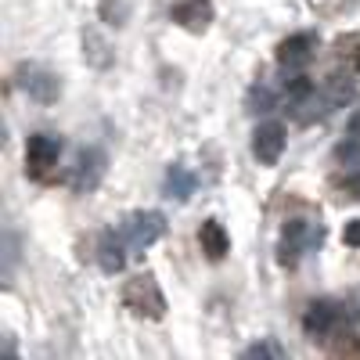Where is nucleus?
<instances>
[{"instance_id": "1", "label": "nucleus", "mask_w": 360, "mask_h": 360, "mask_svg": "<svg viewBox=\"0 0 360 360\" xmlns=\"http://www.w3.org/2000/svg\"><path fill=\"white\" fill-rule=\"evenodd\" d=\"M123 307L134 314V317H144V321H162L166 317V295L155 281V274H137L123 285Z\"/></svg>"}, {"instance_id": "2", "label": "nucleus", "mask_w": 360, "mask_h": 360, "mask_svg": "<svg viewBox=\"0 0 360 360\" xmlns=\"http://www.w3.org/2000/svg\"><path fill=\"white\" fill-rule=\"evenodd\" d=\"M321 224H310V220H288L281 227V238H278V263L281 266H299V259H303L310 249L321 245Z\"/></svg>"}, {"instance_id": "3", "label": "nucleus", "mask_w": 360, "mask_h": 360, "mask_svg": "<svg viewBox=\"0 0 360 360\" xmlns=\"http://www.w3.org/2000/svg\"><path fill=\"white\" fill-rule=\"evenodd\" d=\"M342 324H346V307L339 299H314L303 314V332L317 342H328L332 335H339Z\"/></svg>"}, {"instance_id": "4", "label": "nucleus", "mask_w": 360, "mask_h": 360, "mask_svg": "<svg viewBox=\"0 0 360 360\" xmlns=\"http://www.w3.org/2000/svg\"><path fill=\"white\" fill-rule=\"evenodd\" d=\"M15 83H18V90L25 98H33L37 105H54L58 98H62V79H58L51 69H44V65H18L15 69Z\"/></svg>"}, {"instance_id": "5", "label": "nucleus", "mask_w": 360, "mask_h": 360, "mask_svg": "<svg viewBox=\"0 0 360 360\" xmlns=\"http://www.w3.org/2000/svg\"><path fill=\"white\" fill-rule=\"evenodd\" d=\"M166 234V217L155 213V209H141V213H130L123 224V238L130 249H152L159 238Z\"/></svg>"}, {"instance_id": "6", "label": "nucleus", "mask_w": 360, "mask_h": 360, "mask_svg": "<svg viewBox=\"0 0 360 360\" xmlns=\"http://www.w3.org/2000/svg\"><path fill=\"white\" fill-rule=\"evenodd\" d=\"M105 173H108V155L101 152V148H83L79 159H76V169L69 176V184H72L76 195H90V191L101 188Z\"/></svg>"}, {"instance_id": "7", "label": "nucleus", "mask_w": 360, "mask_h": 360, "mask_svg": "<svg viewBox=\"0 0 360 360\" xmlns=\"http://www.w3.org/2000/svg\"><path fill=\"white\" fill-rule=\"evenodd\" d=\"M58 159H62V141H58V137H51V134H33V137L25 141V173H29V176L44 180V176L58 166Z\"/></svg>"}, {"instance_id": "8", "label": "nucleus", "mask_w": 360, "mask_h": 360, "mask_svg": "<svg viewBox=\"0 0 360 360\" xmlns=\"http://www.w3.org/2000/svg\"><path fill=\"white\" fill-rule=\"evenodd\" d=\"M285 144H288V130L274 119H266L252 130V155L259 166H278L281 155H285Z\"/></svg>"}, {"instance_id": "9", "label": "nucleus", "mask_w": 360, "mask_h": 360, "mask_svg": "<svg viewBox=\"0 0 360 360\" xmlns=\"http://www.w3.org/2000/svg\"><path fill=\"white\" fill-rule=\"evenodd\" d=\"M169 18L184 29V33L202 37V33H209V25H213L217 8H213V0H173Z\"/></svg>"}, {"instance_id": "10", "label": "nucleus", "mask_w": 360, "mask_h": 360, "mask_svg": "<svg viewBox=\"0 0 360 360\" xmlns=\"http://www.w3.org/2000/svg\"><path fill=\"white\" fill-rule=\"evenodd\" d=\"M317 54V33H292L278 44V65L285 72H303Z\"/></svg>"}, {"instance_id": "11", "label": "nucleus", "mask_w": 360, "mask_h": 360, "mask_svg": "<svg viewBox=\"0 0 360 360\" xmlns=\"http://www.w3.org/2000/svg\"><path fill=\"white\" fill-rule=\"evenodd\" d=\"M127 238L123 231H115V227H105L101 238H98V263L105 274H119V270L127 266Z\"/></svg>"}, {"instance_id": "12", "label": "nucleus", "mask_w": 360, "mask_h": 360, "mask_svg": "<svg viewBox=\"0 0 360 360\" xmlns=\"http://www.w3.org/2000/svg\"><path fill=\"white\" fill-rule=\"evenodd\" d=\"M198 245H202V252L213 259V263H220V259L231 252V234H227V227H224L220 220H202V227H198Z\"/></svg>"}, {"instance_id": "13", "label": "nucleus", "mask_w": 360, "mask_h": 360, "mask_svg": "<svg viewBox=\"0 0 360 360\" xmlns=\"http://www.w3.org/2000/svg\"><path fill=\"white\" fill-rule=\"evenodd\" d=\"M83 58H86V65H94V69L112 65V47L98 29H83Z\"/></svg>"}, {"instance_id": "14", "label": "nucleus", "mask_w": 360, "mask_h": 360, "mask_svg": "<svg viewBox=\"0 0 360 360\" xmlns=\"http://www.w3.org/2000/svg\"><path fill=\"white\" fill-rule=\"evenodd\" d=\"M191 191H195V173L188 166H173L166 173V180H162V195L166 198H176V202H188Z\"/></svg>"}, {"instance_id": "15", "label": "nucleus", "mask_w": 360, "mask_h": 360, "mask_svg": "<svg viewBox=\"0 0 360 360\" xmlns=\"http://www.w3.org/2000/svg\"><path fill=\"white\" fill-rule=\"evenodd\" d=\"M278 105H285V90H278V86H270V83H256L252 86V94H249V112L252 115H259V112H274Z\"/></svg>"}, {"instance_id": "16", "label": "nucleus", "mask_w": 360, "mask_h": 360, "mask_svg": "<svg viewBox=\"0 0 360 360\" xmlns=\"http://www.w3.org/2000/svg\"><path fill=\"white\" fill-rule=\"evenodd\" d=\"M335 54L346 62V69H349V72H356V76H360V33L339 37V40H335Z\"/></svg>"}, {"instance_id": "17", "label": "nucleus", "mask_w": 360, "mask_h": 360, "mask_svg": "<svg viewBox=\"0 0 360 360\" xmlns=\"http://www.w3.org/2000/svg\"><path fill=\"white\" fill-rule=\"evenodd\" d=\"M242 356H245V360H281V356H285V346H281L278 339H259V342L245 346Z\"/></svg>"}, {"instance_id": "18", "label": "nucleus", "mask_w": 360, "mask_h": 360, "mask_svg": "<svg viewBox=\"0 0 360 360\" xmlns=\"http://www.w3.org/2000/svg\"><path fill=\"white\" fill-rule=\"evenodd\" d=\"M335 159H339L342 166H356V162H360V137L346 134V141L335 148Z\"/></svg>"}, {"instance_id": "19", "label": "nucleus", "mask_w": 360, "mask_h": 360, "mask_svg": "<svg viewBox=\"0 0 360 360\" xmlns=\"http://www.w3.org/2000/svg\"><path fill=\"white\" fill-rule=\"evenodd\" d=\"M342 242H346L349 249H360V220H346V227H342Z\"/></svg>"}, {"instance_id": "20", "label": "nucleus", "mask_w": 360, "mask_h": 360, "mask_svg": "<svg viewBox=\"0 0 360 360\" xmlns=\"http://www.w3.org/2000/svg\"><path fill=\"white\" fill-rule=\"evenodd\" d=\"M342 188L349 191V198H360V169H356V173H349V176L342 180Z\"/></svg>"}, {"instance_id": "21", "label": "nucleus", "mask_w": 360, "mask_h": 360, "mask_svg": "<svg viewBox=\"0 0 360 360\" xmlns=\"http://www.w3.org/2000/svg\"><path fill=\"white\" fill-rule=\"evenodd\" d=\"M346 130H349L353 137H360V108H356V112L349 115V123H346Z\"/></svg>"}]
</instances>
